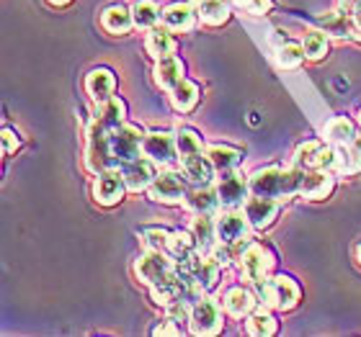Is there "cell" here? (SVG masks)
<instances>
[{"mask_svg":"<svg viewBox=\"0 0 361 337\" xmlns=\"http://www.w3.org/2000/svg\"><path fill=\"white\" fill-rule=\"evenodd\" d=\"M250 196H266V198H292L297 196V167L294 170H279V167H266L256 170L248 178Z\"/></svg>","mask_w":361,"mask_h":337,"instance_id":"cell-1","label":"cell"},{"mask_svg":"<svg viewBox=\"0 0 361 337\" xmlns=\"http://www.w3.org/2000/svg\"><path fill=\"white\" fill-rule=\"evenodd\" d=\"M256 293L258 299L264 301L266 307H274L279 312H289V309L297 307L302 291L300 286L294 284L289 276H276V278H266V281H258Z\"/></svg>","mask_w":361,"mask_h":337,"instance_id":"cell-2","label":"cell"},{"mask_svg":"<svg viewBox=\"0 0 361 337\" xmlns=\"http://www.w3.org/2000/svg\"><path fill=\"white\" fill-rule=\"evenodd\" d=\"M85 167L90 172H104L116 167L111 155V132L93 119L88 129V144H85Z\"/></svg>","mask_w":361,"mask_h":337,"instance_id":"cell-3","label":"cell"},{"mask_svg":"<svg viewBox=\"0 0 361 337\" xmlns=\"http://www.w3.org/2000/svg\"><path fill=\"white\" fill-rule=\"evenodd\" d=\"M176 265H173V257L166 255L163 250H147L142 257H137L135 262V276L140 284L145 286H160L166 284L168 278L176 273Z\"/></svg>","mask_w":361,"mask_h":337,"instance_id":"cell-4","label":"cell"},{"mask_svg":"<svg viewBox=\"0 0 361 337\" xmlns=\"http://www.w3.org/2000/svg\"><path fill=\"white\" fill-rule=\"evenodd\" d=\"M142 139H145V134L135 124H119L116 129H111V155H114L116 167H121L124 163H129V160L140 158Z\"/></svg>","mask_w":361,"mask_h":337,"instance_id":"cell-5","label":"cell"},{"mask_svg":"<svg viewBox=\"0 0 361 337\" xmlns=\"http://www.w3.org/2000/svg\"><path fill=\"white\" fill-rule=\"evenodd\" d=\"M274 268V255L258 245V242H248L240 253V276L250 284H258V281H266Z\"/></svg>","mask_w":361,"mask_h":337,"instance_id":"cell-6","label":"cell"},{"mask_svg":"<svg viewBox=\"0 0 361 337\" xmlns=\"http://www.w3.org/2000/svg\"><path fill=\"white\" fill-rule=\"evenodd\" d=\"M294 167L302 170H333L336 167V147L325 142H305L294 152Z\"/></svg>","mask_w":361,"mask_h":337,"instance_id":"cell-7","label":"cell"},{"mask_svg":"<svg viewBox=\"0 0 361 337\" xmlns=\"http://www.w3.org/2000/svg\"><path fill=\"white\" fill-rule=\"evenodd\" d=\"M222 330V312L214 299H199L191 304V332L194 335H217Z\"/></svg>","mask_w":361,"mask_h":337,"instance_id":"cell-8","label":"cell"},{"mask_svg":"<svg viewBox=\"0 0 361 337\" xmlns=\"http://www.w3.org/2000/svg\"><path fill=\"white\" fill-rule=\"evenodd\" d=\"M333 175L325 170H302L297 167V196H305L310 201H320L333 193Z\"/></svg>","mask_w":361,"mask_h":337,"instance_id":"cell-9","label":"cell"},{"mask_svg":"<svg viewBox=\"0 0 361 337\" xmlns=\"http://www.w3.org/2000/svg\"><path fill=\"white\" fill-rule=\"evenodd\" d=\"M142 155L147 160H152L155 165H173L176 155H178L176 136L168 134V132H152V134H145Z\"/></svg>","mask_w":361,"mask_h":337,"instance_id":"cell-10","label":"cell"},{"mask_svg":"<svg viewBox=\"0 0 361 337\" xmlns=\"http://www.w3.org/2000/svg\"><path fill=\"white\" fill-rule=\"evenodd\" d=\"M124 191H127V183H124L121 170H116V167L98 172L96 183H93V198H96L101 206L119 203L121 198H124Z\"/></svg>","mask_w":361,"mask_h":337,"instance_id":"cell-11","label":"cell"},{"mask_svg":"<svg viewBox=\"0 0 361 337\" xmlns=\"http://www.w3.org/2000/svg\"><path fill=\"white\" fill-rule=\"evenodd\" d=\"M250 229H253V227H250L248 217L230 209L217 219V242H225V245H243V242H248Z\"/></svg>","mask_w":361,"mask_h":337,"instance_id":"cell-12","label":"cell"},{"mask_svg":"<svg viewBox=\"0 0 361 337\" xmlns=\"http://www.w3.org/2000/svg\"><path fill=\"white\" fill-rule=\"evenodd\" d=\"M178 268L183 270L194 284L202 286L204 291H212L219 281V262L214 260V257H204L202 253H196L191 260L178 265Z\"/></svg>","mask_w":361,"mask_h":337,"instance_id":"cell-13","label":"cell"},{"mask_svg":"<svg viewBox=\"0 0 361 337\" xmlns=\"http://www.w3.org/2000/svg\"><path fill=\"white\" fill-rule=\"evenodd\" d=\"M243 214L248 217L253 229H269L279 217V201L266 196H248V201L243 203Z\"/></svg>","mask_w":361,"mask_h":337,"instance_id":"cell-14","label":"cell"},{"mask_svg":"<svg viewBox=\"0 0 361 337\" xmlns=\"http://www.w3.org/2000/svg\"><path fill=\"white\" fill-rule=\"evenodd\" d=\"M248 196H250V188L240 175H235L233 170L222 172V178H219V183H217L219 206H225V209H238V206H243V203L248 201Z\"/></svg>","mask_w":361,"mask_h":337,"instance_id":"cell-15","label":"cell"},{"mask_svg":"<svg viewBox=\"0 0 361 337\" xmlns=\"http://www.w3.org/2000/svg\"><path fill=\"white\" fill-rule=\"evenodd\" d=\"M150 198L158 203H180L186 201V186L178 172H160L150 186Z\"/></svg>","mask_w":361,"mask_h":337,"instance_id":"cell-16","label":"cell"},{"mask_svg":"<svg viewBox=\"0 0 361 337\" xmlns=\"http://www.w3.org/2000/svg\"><path fill=\"white\" fill-rule=\"evenodd\" d=\"M121 175H124V183H127V191H135V193H140V191H145V188L152 186V180H155V163L147 158H135L129 160V163H124L121 165Z\"/></svg>","mask_w":361,"mask_h":337,"instance_id":"cell-17","label":"cell"},{"mask_svg":"<svg viewBox=\"0 0 361 337\" xmlns=\"http://www.w3.org/2000/svg\"><path fill=\"white\" fill-rule=\"evenodd\" d=\"M114 88H116V80H114V72L106 68L90 70L88 77H85V93L90 96L93 103H106L114 98Z\"/></svg>","mask_w":361,"mask_h":337,"instance_id":"cell-18","label":"cell"},{"mask_svg":"<svg viewBox=\"0 0 361 337\" xmlns=\"http://www.w3.org/2000/svg\"><path fill=\"white\" fill-rule=\"evenodd\" d=\"M180 170L194 186H209V180L214 178V165L207 152H194L188 158L180 160Z\"/></svg>","mask_w":361,"mask_h":337,"instance_id":"cell-19","label":"cell"},{"mask_svg":"<svg viewBox=\"0 0 361 337\" xmlns=\"http://www.w3.org/2000/svg\"><path fill=\"white\" fill-rule=\"evenodd\" d=\"M152 77H155V83H158L160 88L173 90L176 85L183 80V62H180L178 57H173V54L160 57L158 65H155V72H152Z\"/></svg>","mask_w":361,"mask_h":337,"instance_id":"cell-20","label":"cell"},{"mask_svg":"<svg viewBox=\"0 0 361 337\" xmlns=\"http://www.w3.org/2000/svg\"><path fill=\"white\" fill-rule=\"evenodd\" d=\"M191 234H194L199 253H212L214 250V240H217V222L209 219V214H196V219L191 222Z\"/></svg>","mask_w":361,"mask_h":337,"instance_id":"cell-21","label":"cell"},{"mask_svg":"<svg viewBox=\"0 0 361 337\" xmlns=\"http://www.w3.org/2000/svg\"><path fill=\"white\" fill-rule=\"evenodd\" d=\"M101 23L109 34H127L132 26H135V18H132V8L127 6H109L101 15Z\"/></svg>","mask_w":361,"mask_h":337,"instance_id":"cell-22","label":"cell"},{"mask_svg":"<svg viewBox=\"0 0 361 337\" xmlns=\"http://www.w3.org/2000/svg\"><path fill=\"white\" fill-rule=\"evenodd\" d=\"M256 307V293L248 291V288H243V286H235L230 291L225 293V309L230 312L233 317H248Z\"/></svg>","mask_w":361,"mask_h":337,"instance_id":"cell-23","label":"cell"},{"mask_svg":"<svg viewBox=\"0 0 361 337\" xmlns=\"http://www.w3.org/2000/svg\"><path fill=\"white\" fill-rule=\"evenodd\" d=\"M336 170L354 175L361 170V136H356L351 144H338L336 147Z\"/></svg>","mask_w":361,"mask_h":337,"instance_id":"cell-24","label":"cell"},{"mask_svg":"<svg viewBox=\"0 0 361 337\" xmlns=\"http://www.w3.org/2000/svg\"><path fill=\"white\" fill-rule=\"evenodd\" d=\"M194 8L188 3H173L163 11V26L168 31H188L194 26Z\"/></svg>","mask_w":361,"mask_h":337,"instance_id":"cell-25","label":"cell"},{"mask_svg":"<svg viewBox=\"0 0 361 337\" xmlns=\"http://www.w3.org/2000/svg\"><path fill=\"white\" fill-rule=\"evenodd\" d=\"M166 250H168V255H171V257L178 262V265L188 262L196 253H199L194 234H191V232H171V240H168V248Z\"/></svg>","mask_w":361,"mask_h":337,"instance_id":"cell-26","label":"cell"},{"mask_svg":"<svg viewBox=\"0 0 361 337\" xmlns=\"http://www.w3.org/2000/svg\"><path fill=\"white\" fill-rule=\"evenodd\" d=\"M207 155H209L212 165H214V170L217 172H230L235 170V167L240 165V150H235V147H227V144H212L209 150H207Z\"/></svg>","mask_w":361,"mask_h":337,"instance_id":"cell-27","label":"cell"},{"mask_svg":"<svg viewBox=\"0 0 361 337\" xmlns=\"http://www.w3.org/2000/svg\"><path fill=\"white\" fill-rule=\"evenodd\" d=\"M171 103H173L176 111L188 113L196 103H199V85L183 77V80L171 90Z\"/></svg>","mask_w":361,"mask_h":337,"instance_id":"cell-28","label":"cell"},{"mask_svg":"<svg viewBox=\"0 0 361 337\" xmlns=\"http://www.w3.org/2000/svg\"><path fill=\"white\" fill-rule=\"evenodd\" d=\"M124 111H127L124 101H119V98H111V101H106V103L98 106L93 119H96L98 124H104V127L111 132V129H116L119 124H124Z\"/></svg>","mask_w":361,"mask_h":337,"instance_id":"cell-29","label":"cell"},{"mask_svg":"<svg viewBox=\"0 0 361 337\" xmlns=\"http://www.w3.org/2000/svg\"><path fill=\"white\" fill-rule=\"evenodd\" d=\"M196 13L209 26H222L230 18V6H227V0H199Z\"/></svg>","mask_w":361,"mask_h":337,"instance_id":"cell-30","label":"cell"},{"mask_svg":"<svg viewBox=\"0 0 361 337\" xmlns=\"http://www.w3.org/2000/svg\"><path fill=\"white\" fill-rule=\"evenodd\" d=\"M186 206L194 214H212V211L219 206V198H217V191H212L207 186H199L196 191L186 196Z\"/></svg>","mask_w":361,"mask_h":337,"instance_id":"cell-31","label":"cell"},{"mask_svg":"<svg viewBox=\"0 0 361 337\" xmlns=\"http://www.w3.org/2000/svg\"><path fill=\"white\" fill-rule=\"evenodd\" d=\"M356 136H359L356 134V127L348 119H333V121H328V127H325V139H328L333 147L351 144Z\"/></svg>","mask_w":361,"mask_h":337,"instance_id":"cell-32","label":"cell"},{"mask_svg":"<svg viewBox=\"0 0 361 337\" xmlns=\"http://www.w3.org/2000/svg\"><path fill=\"white\" fill-rule=\"evenodd\" d=\"M132 18H135V26L142 31H150L160 18V8L155 0H137L132 6Z\"/></svg>","mask_w":361,"mask_h":337,"instance_id":"cell-33","label":"cell"},{"mask_svg":"<svg viewBox=\"0 0 361 337\" xmlns=\"http://www.w3.org/2000/svg\"><path fill=\"white\" fill-rule=\"evenodd\" d=\"M323 29L325 34H333V37H338V39H346L351 37V34H356V21H354V15H348V13H331V15H325L323 21Z\"/></svg>","mask_w":361,"mask_h":337,"instance_id":"cell-34","label":"cell"},{"mask_svg":"<svg viewBox=\"0 0 361 337\" xmlns=\"http://www.w3.org/2000/svg\"><path fill=\"white\" fill-rule=\"evenodd\" d=\"M173 46H176L173 37H171L168 31H163V29H150V34H147V42H145V49H147V54H150V57H155V60L173 54Z\"/></svg>","mask_w":361,"mask_h":337,"instance_id":"cell-35","label":"cell"},{"mask_svg":"<svg viewBox=\"0 0 361 337\" xmlns=\"http://www.w3.org/2000/svg\"><path fill=\"white\" fill-rule=\"evenodd\" d=\"M245 327H248V335H253V337H269V335L276 332V319H274L271 312L261 309V312H256V314L248 317Z\"/></svg>","mask_w":361,"mask_h":337,"instance_id":"cell-36","label":"cell"},{"mask_svg":"<svg viewBox=\"0 0 361 337\" xmlns=\"http://www.w3.org/2000/svg\"><path fill=\"white\" fill-rule=\"evenodd\" d=\"M302 46H305L307 60H320V57L328 52V37H325V31L310 29L307 34H305V42H302Z\"/></svg>","mask_w":361,"mask_h":337,"instance_id":"cell-37","label":"cell"},{"mask_svg":"<svg viewBox=\"0 0 361 337\" xmlns=\"http://www.w3.org/2000/svg\"><path fill=\"white\" fill-rule=\"evenodd\" d=\"M305 46H300V44H292V42H286V44H281L279 46V54H276V60H279V65L284 70H297L305 62Z\"/></svg>","mask_w":361,"mask_h":337,"instance_id":"cell-38","label":"cell"},{"mask_svg":"<svg viewBox=\"0 0 361 337\" xmlns=\"http://www.w3.org/2000/svg\"><path fill=\"white\" fill-rule=\"evenodd\" d=\"M176 147H178V158H188L194 152H202V136L196 134L194 129H180L176 134Z\"/></svg>","mask_w":361,"mask_h":337,"instance_id":"cell-39","label":"cell"},{"mask_svg":"<svg viewBox=\"0 0 361 337\" xmlns=\"http://www.w3.org/2000/svg\"><path fill=\"white\" fill-rule=\"evenodd\" d=\"M140 237H142L145 248L147 250H166L168 240H171V232L163 229V227H147V229L140 232Z\"/></svg>","mask_w":361,"mask_h":337,"instance_id":"cell-40","label":"cell"},{"mask_svg":"<svg viewBox=\"0 0 361 337\" xmlns=\"http://www.w3.org/2000/svg\"><path fill=\"white\" fill-rule=\"evenodd\" d=\"M18 144H21V139H18V134H16L13 129H3V155H11V152L18 150Z\"/></svg>","mask_w":361,"mask_h":337,"instance_id":"cell-41","label":"cell"},{"mask_svg":"<svg viewBox=\"0 0 361 337\" xmlns=\"http://www.w3.org/2000/svg\"><path fill=\"white\" fill-rule=\"evenodd\" d=\"M245 8L250 13H266L271 8V0H245Z\"/></svg>","mask_w":361,"mask_h":337,"instance_id":"cell-42","label":"cell"},{"mask_svg":"<svg viewBox=\"0 0 361 337\" xmlns=\"http://www.w3.org/2000/svg\"><path fill=\"white\" fill-rule=\"evenodd\" d=\"M155 335H180V327H178V324L171 322V319H168L166 324H160V327H155Z\"/></svg>","mask_w":361,"mask_h":337,"instance_id":"cell-43","label":"cell"},{"mask_svg":"<svg viewBox=\"0 0 361 337\" xmlns=\"http://www.w3.org/2000/svg\"><path fill=\"white\" fill-rule=\"evenodd\" d=\"M338 3H341V11L348 13V15H354L361 8V0H338Z\"/></svg>","mask_w":361,"mask_h":337,"instance_id":"cell-44","label":"cell"},{"mask_svg":"<svg viewBox=\"0 0 361 337\" xmlns=\"http://www.w3.org/2000/svg\"><path fill=\"white\" fill-rule=\"evenodd\" d=\"M47 3H52V6H68L70 0H47Z\"/></svg>","mask_w":361,"mask_h":337,"instance_id":"cell-45","label":"cell"},{"mask_svg":"<svg viewBox=\"0 0 361 337\" xmlns=\"http://www.w3.org/2000/svg\"><path fill=\"white\" fill-rule=\"evenodd\" d=\"M356 260H359V265H361V245L356 248Z\"/></svg>","mask_w":361,"mask_h":337,"instance_id":"cell-46","label":"cell"},{"mask_svg":"<svg viewBox=\"0 0 361 337\" xmlns=\"http://www.w3.org/2000/svg\"><path fill=\"white\" fill-rule=\"evenodd\" d=\"M240 3H245V0H240Z\"/></svg>","mask_w":361,"mask_h":337,"instance_id":"cell-47","label":"cell"}]
</instances>
